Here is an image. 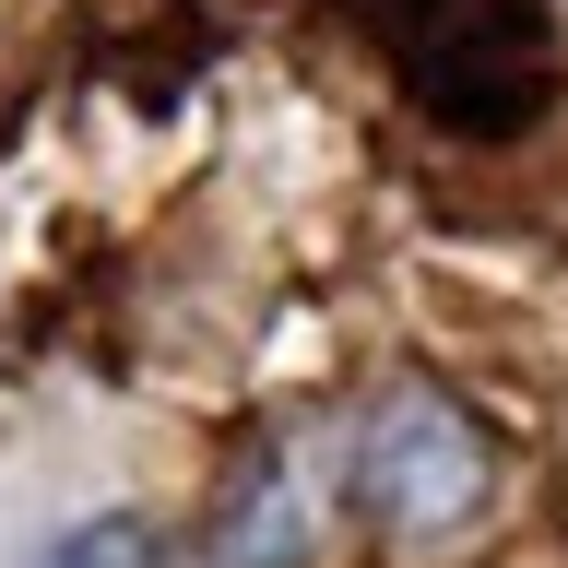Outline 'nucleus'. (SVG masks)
Wrapping results in <instances>:
<instances>
[{
    "instance_id": "obj_1",
    "label": "nucleus",
    "mask_w": 568,
    "mask_h": 568,
    "mask_svg": "<svg viewBox=\"0 0 568 568\" xmlns=\"http://www.w3.org/2000/svg\"><path fill=\"white\" fill-rule=\"evenodd\" d=\"M355 497H367V521H379L390 557H450L497 509V450H486V426L462 415L450 390L403 379L355 426Z\"/></svg>"
},
{
    "instance_id": "obj_2",
    "label": "nucleus",
    "mask_w": 568,
    "mask_h": 568,
    "mask_svg": "<svg viewBox=\"0 0 568 568\" xmlns=\"http://www.w3.org/2000/svg\"><path fill=\"white\" fill-rule=\"evenodd\" d=\"M308 557H320V462L308 450H273L237 497H225L202 568H308Z\"/></svg>"
},
{
    "instance_id": "obj_3",
    "label": "nucleus",
    "mask_w": 568,
    "mask_h": 568,
    "mask_svg": "<svg viewBox=\"0 0 568 568\" xmlns=\"http://www.w3.org/2000/svg\"><path fill=\"white\" fill-rule=\"evenodd\" d=\"M24 568H178V545H166V521H142V509H95V521L48 532Z\"/></svg>"
}]
</instances>
